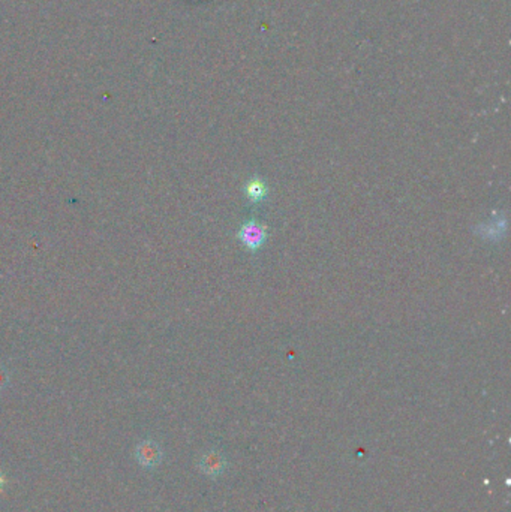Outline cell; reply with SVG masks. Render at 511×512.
<instances>
[{
    "label": "cell",
    "instance_id": "6da1fadb",
    "mask_svg": "<svg viewBox=\"0 0 511 512\" xmlns=\"http://www.w3.org/2000/svg\"><path fill=\"white\" fill-rule=\"evenodd\" d=\"M236 238L240 245L250 254H258L269 238V231L265 226L255 219H248L240 225L236 232Z\"/></svg>",
    "mask_w": 511,
    "mask_h": 512
},
{
    "label": "cell",
    "instance_id": "7a4b0ae2",
    "mask_svg": "<svg viewBox=\"0 0 511 512\" xmlns=\"http://www.w3.org/2000/svg\"><path fill=\"white\" fill-rule=\"evenodd\" d=\"M135 460L137 463L146 469V471H153L157 466H161L164 452L161 445L152 439H144L137 443L135 447Z\"/></svg>",
    "mask_w": 511,
    "mask_h": 512
},
{
    "label": "cell",
    "instance_id": "3957f363",
    "mask_svg": "<svg viewBox=\"0 0 511 512\" xmlns=\"http://www.w3.org/2000/svg\"><path fill=\"white\" fill-rule=\"evenodd\" d=\"M243 195H245V198L248 199V203L254 204V205H259V204H263L267 198H269L270 188L263 177L255 175V177L249 179L245 183V186H243Z\"/></svg>",
    "mask_w": 511,
    "mask_h": 512
},
{
    "label": "cell",
    "instance_id": "277c9868",
    "mask_svg": "<svg viewBox=\"0 0 511 512\" xmlns=\"http://www.w3.org/2000/svg\"><path fill=\"white\" fill-rule=\"evenodd\" d=\"M199 469L208 476H217L224 472L225 458L217 451H207L199 458Z\"/></svg>",
    "mask_w": 511,
    "mask_h": 512
},
{
    "label": "cell",
    "instance_id": "5b68a950",
    "mask_svg": "<svg viewBox=\"0 0 511 512\" xmlns=\"http://www.w3.org/2000/svg\"><path fill=\"white\" fill-rule=\"evenodd\" d=\"M8 382V376L6 373L3 372V368H0V390L5 388V385Z\"/></svg>",
    "mask_w": 511,
    "mask_h": 512
},
{
    "label": "cell",
    "instance_id": "8992f818",
    "mask_svg": "<svg viewBox=\"0 0 511 512\" xmlns=\"http://www.w3.org/2000/svg\"><path fill=\"white\" fill-rule=\"evenodd\" d=\"M5 484H6V478H5V475H3L2 472H0V491H2V490H3Z\"/></svg>",
    "mask_w": 511,
    "mask_h": 512
}]
</instances>
